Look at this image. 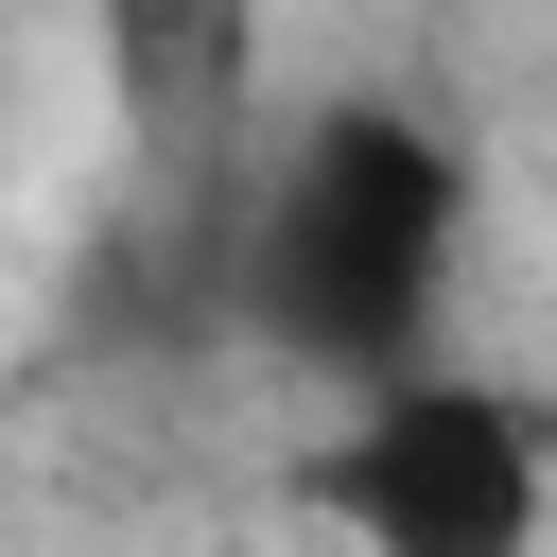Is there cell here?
<instances>
[{
    "instance_id": "cell-2",
    "label": "cell",
    "mask_w": 557,
    "mask_h": 557,
    "mask_svg": "<svg viewBox=\"0 0 557 557\" xmlns=\"http://www.w3.org/2000/svg\"><path fill=\"white\" fill-rule=\"evenodd\" d=\"M296 505L348 540V557H540L557 522V470H540V400L505 366H383L331 400V435L296 453Z\"/></svg>"
},
{
    "instance_id": "cell-1",
    "label": "cell",
    "mask_w": 557,
    "mask_h": 557,
    "mask_svg": "<svg viewBox=\"0 0 557 557\" xmlns=\"http://www.w3.org/2000/svg\"><path fill=\"white\" fill-rule=\"evenodd\" d=\"M453 244H470V157L418 104L331 87V104L278 122L226 278H244V331L348 400V383H383L453 331Z\"/></svg>"
},
{
    "instance_id": "cell-3",
    "label": "cell",
    "mask_w": 557,
    "mask_h": 557,
    "mask_svg": "<svg viewBox=\"0 0 557 557\" xmlns=\"http://www.w3.org/2000/svg\"><path fill=\"white\" fill-rule=\"evenodd\" d=\"M104 52H122V122H139L157 157H209L226 104H244L261 0H104Z\"/></svg>"
}]
</instances>
